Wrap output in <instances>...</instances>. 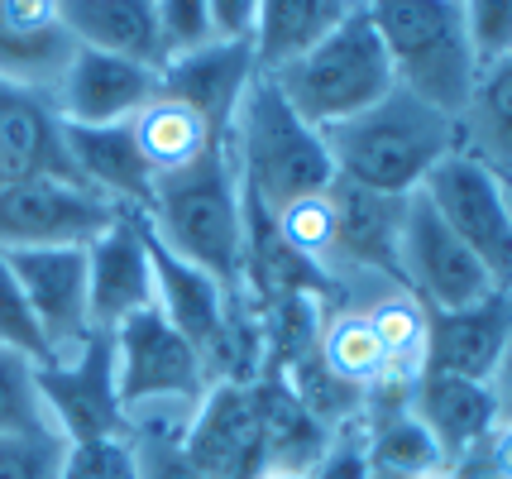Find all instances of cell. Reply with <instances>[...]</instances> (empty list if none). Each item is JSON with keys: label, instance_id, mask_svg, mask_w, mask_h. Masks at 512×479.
<instances>
[{"label": "cell", "instance_id": "cell-1", "mask_svg": "<svg viewBox=\"0 0 512 479\" xmlns=\"http://www.w3.org/2000/svg\"><path fill=\"white\" fill-rule=\"evenodd\" d=\"M144 226L168 254L197 264L230 293H245V197L230 159V139L201 154L192 168L154 178Z\"/></svg>", "mask_w": 512, "mask_h": 479}, {"label": "cell", "instance_id": "cell-2", "mask_svg": "<svg viewBox=\"0 0 512 479\" xmlns=\"http://www.w3.org/2000/svg\"><path fill=\"white\" fill-rule=\"evenodd\" d=\"M321 139L331 149L335 178L369 187L379 197H412L436 163L460 154V120L393 87L379 106L359 111Z\"/></svg>", "mask_w": 512, "mask_h": 479}, {"label": "cell", "instance_id": "cell-3", "mask_svg": "<svg viewBox=\"0 0 512 479\" xmlns=\"http://www.w3.org/2000/svg\"><path fill=\"white\" fill-rule=\"evenodd\" d=\"M115 388L125 412L130 441H178L187 436L201 398L211 388V374L187 336L173 331V321L158 307L134 312L111 331Z\"/></svg>", "mask_w": 512, "mask_h": 479}, {"label": "cell", "instance_id": "cell-4", "mask_svg": "<svg viewBox=\"0 0 512 479\" xmlns=\"http://www.w3.org/2000/svg\"><path fill=\"white\" fill-rule=\"evenodd\" d=\"M225 139H230V159H235L245 197H254L264 211L326 192L335 178L331 149H326L321 130H312L292 111L264 72L249 82Z\"/></svg>", "mask_w": 512, "mask_h": 479}, {"label": "cell", "instance_id": "cell-5", "mask_svg": "<svg viewBox=\"0 0 512 479\" xmlns=\"http://www.w3.org/2000/svg\"><path fill=\"white\" fill-rule=\"evenodd\" d=\"M268 82L321 135L345 125V120H355L359 111L379 106L383 96L398 87L393 63L383 53V39L374 20H369V10H364V0L350 5V15L335 24L331 34H321L302 58H292L288 68H278Z\"/></svg>", "mask_w": 512, "mask_h": 479}, {"label": "cell", "instance_id": "cell-6", "mask_svg": "<svg viewBox=\"0 0 512 479\" xmlns=\"http://www.w3.org/2000/svg\"><path fill=\"white\" fill-rule=\"evenodd\" d=\"M364 10L379 29L402 92L422 96L436 111L460 120L479 77L465 5L460 0H364Z\"/></svg>", "mask_w": 512, "mask_h": 479}, {"label": "cell", "instance_id": "cell-7", "mask_svg": "<svg viewBox=\"0 0 512 479\" xmlns=\"http://www.w3.org/2000/svg\"><path fill=\"white\" fill-rule=\"evenodd\" d=\"M417 192L446 221L450 235L479 259L493 288L512 293V206L503 178L469 154H450L446 163L431 168V178Z\"/></svg>", "mask_w": 512, "mask_h": 479}, {"label": "cell", "instance_id": "cell-8", "mask_svg": "<svg viewBox=\"0 0 512 479\" xmlns=\"http://www.w3.org/2000/svg\"><path fill=\"white\" fill-rule=\"evenodd\" d=\"M115 216L120 211L77 178L39 173L0 187V250H87Z\"/></svg>", "mask_w": 512, "mask_h": 479}, {"label": "cell", "instance_id": "cell-9", "mask_svg": "<svg viewBox=\"0 0 512 479\" xmlns=\"http://www.w3.org/2000/svg\"><path fill=\"white\" fill-rule=\"evenodd\" d=\"M398 283L417 293L431 312H460L493 297V278L479 269V259L446 230L422 192L402 202L398 221Z\"/></svg>", "mask_w": 512, "mask_h": 479}, {"label": "cell", "instance_id": "cell-10", "mask_svg": "<svg viewBox=\"0 0 512 479\" xmlns=\"http://www.w3.org/2000/svg\"><path fill=\"white\" fill-rule=\"evenodd\" d=\"M20 278L24 302L48 341V360H67L96 336L87 307V250H0Z\"/></svg>", "mask_w": 512, "mask_h": 479}, {"label": "cell", "instance_id": "cell-11", "mask_svg": "<svg viewBox=\"0 0 512 479\" xmlns=\"http://www.w3.org/2000/svg\"><path fill=\"white\" fill-rule=\"evenodd\" d=\"M39 393H44V408L63 441H91V436L125 432L111 336H101V331L77 355L39 365Z\"/></svg>", "mask_w": 512, "mask_h": 479}, {"label": "cell", "instance_id": "cell-12", "mask_svg": "<svg viewBox=\"0 0 512 479\" xmlns=\"http://www.w3.org/2000/svg\"><path fill=\"white\" fill-rule=\"evenodd\" d=\"M87 307L91 331H101V336H111L134 312L154 307V259H149L144 216L120 211L87 245Z\"/></svg>", "mask_w": 512, "mask_h": 479}, {"label": "cell", "instance_id": "cell-13", "mask_svg": "<svg viewBox=\"0 0 512 479\" xmlns=\"http://www.w3.org/2000/svg\"><path fill=\"white\" fill-rule=\"evenodd\" d=\"M158 96V68L130 63L96 48H72L53 87V111L63 125H125Z\"/></svg>", "mask_w": 512, "mask_h": 479}, {"label": "cell", "instance_id": "cell-14", "mask_svg": "<svg viewBox=\"0 0 512 479\" xmlns=\"http://www.w3.org/2000/svg\"><path fill=\"white\" fill-rule=\"evenodd\" d=\"M182 456L206 479H254L264 470V432H259L254 379L206 388L197 417L182 436Z\"/></svg>", "mask_w": 512, "mask_h": 479}, {"label": "cell", "instance_id": "cell-15", "mask_svg": "<svg viewBox=\"0 0 512 479\" xmlns=\"http://www.w3.org/2000/svg\"><path fill=\"white\" fill-rule=\"evenodd\" d=\"M412 417L426 427V436L436 441V451L446 465H465L484 451V441L498 432V408H493L489 384L479 379H460V374H441L426 369L422 379L412 384L407 398Z\"/></svg>", "mask_w": 512, "mask_h": 479}, {"label": "cell", "instance_id": "cell-16", "mask_svg": "<svg viewBox=\"0 0 512 479\" xmlns=\"http://www.w3.org/2000/svg\"><path fill=\"white\" fill-rule=\"evenodd\" d=\"M254 77H259V68H254L249 39H211V44L192 48V53L168 58V63L158 68V92L197 106L225 135Z\"/></svg>", "mask_w": 512, "mask_h": 479}, {"label": "cell", "instance_id": "cell-17", "mask_svg": "<svg viewBox=\"0 0 512 479\" xmlns=\"http://www.w3.org/2000/svg\"><path fill=\"white\" fill-rule=\"evenodd\" d=\"M63 149L72 163V178L106 197L115 211L144 216L154 202V173L139 159V144L125 125H63Z\"/></svg>", "mask_w": 512, "mask_h": 479}, {"label": "cell", "instance_id": "cell-18", "mask_svg": "<svg viewBox=\"0 0 512 479\" xmlns=\"http://www.w3.org/2000/svg\"><path fill=\"white\" fill-rule=\"evenodd\" d=\"M39 173L72 178L53 96L0 82V187L39 178Z\"/></svg>", "mask_w": 512, "mask_h": 479}, {"label": "cell", "instance_id": "cell-19", "mask_svg": "<svg viewBox=\"0 0 512 479\" xmlns=\"http://www.w3.org/2000/svg\"><path fill=\"white\" fill-rule=\"evenodd\" d=\"M508 341H512V293H493L484 302H474V307H460V312H431L426 369L489 384V374Z\"/></svg>", "mask_w": 512, "mask_h": 479}, {"label": "cell", "instance_id": "cell-20", "mask_svg": "<svg viewBox=\"0 0 512 479\" xmlns=\"http://www.w3.org/2000/svg\"><path fill=\"white\" fill-rule=\"evenodd\" d=\"M359 307L374 336L383 345V388H374L369 398H407L412 384L426 374V350H431V307L417 293H407L402 283H388L379 293L350 302Z\"/></svg>", "mask_w": 512, "mask_h": 479}, {"label": "cell", "instance_id": "cell-21", "mask_svg": "<svg viewBox=\"0 0 512 479\" xmlns=\"http://www.w3.org/2000/svg\"><path fill=\"white\" fill-rule=\"evenodd\" d=\"M63 29L77 48L163 68L154 0H63Z\"/></svg>", "mask_w": 512, "mask_h": 479}, {"label": "cell", "instance_id": "cell-22", "mask_svg": "<svg viewBox=\"0 0 512 479\" xmlns=\"http://www.w3.org/2000/svg\"><path fill=\"white\" fill-rule=\"evenodd\" d=\"M130 135H134V144H139V159L149 163L154 178H168V173L192 168L201 154H211L225 139L197 106H187V101L163 96V92L130 120Z\"/></svg>", "mask_w": 512, "mask_h": 479}, {"label": "cell", "instance_id": "cell-23", "mask_svg": "<svg viewBox=\"0 0 512 479\" xmlns=\"http://www.w3.org/2000/svg\"><path fill=\"white\" fill-rule=\"evenodd\" d=\"M350 5H359V0H259L254 29H249L254 68L264 77L288 68L292 58H302L321 34H331L350 15Z\"/></svg>", "mask_w": 512, "mask_h": 479}, {"label": "cell", "instance_id": "cell-24", "mask_svg": "<svg viewBox=\"0 0 512 479\" xmlns=\"http://www.w3.org/2000/svg\"><path fill=\"white\" fill-rule=\"evenodd\" d=\"M254 403H259V432H264V465L312 470L321 451L331 446V427L302 408V398L273 369L254 379Z\"/></svg>", "mask_w": 512, "mask_h": 479}, {"label": "cell", "instance_id": "cell-25", "mask_svg": "<svg viewBox=\"0 0 512 479\" xmlns=\"http://www.w3.org/2000/svg\"><path fill=\"white\" fill-rule=\"evenodd\" d=\"M460 154L512 178V53L484 63L474 77L469 106L460 111Z\"/></svg>", "mask_w": 512, "mask_h": 479}, {"label": "cell", "instance_id": "cell-26", "mask_svg": "<svg viewBox=\"0 0 512 479\" xmlns=\"http://www.w3.org/2000/svg\"><path fill=\"white\" fill-rule=\"evenodd\" d=\"M316 360L326 365V374H335L340 384L374 393L383 388V345L374 336L369 317L350 307V302H326L321 321H316Z\"/></svg>", "mask_w": 512, "mask_h": 479}, {"label": "cell", "instance_id": "cell-27", "mask_svg": "<svg viewBox=\"0 0 512 479\" xmlns=\"http://www.w3.org/2000/svg\"><path fill=\"white\" fill-rule=\"evenodd\" d=\"M273 221V235L283 240V250L307 264L326 288L335 293V283L345 274V250H340V216H335L331 187L326 192H312V197H297V202L268 211Z\"/></svg>", "mask_w": 512, "mask_h": 479}, {"label": "cell", "instance_id": "cell-28", "mask_svg": "<svg viewBox=\"0 0 512 479\" xmlns=\"http://www.w3.org/2000/svg\"><path fill=\"white\" fill-rule=\"evenodd\" d=\"M0 436H58L39 393V365L0 345Z\"/></svg>", "mask_w": 512, "mask_h": 479}, {"label": "cell", "instance_id": "cell-29", "mask_svg": "<svg viewBox=\"0 0 512 479\" xmlns=\"http://www.w3.org/2000/svg\"><path fill=\"white\" fill-rule=\"evenodd\" d=\"M58 479H139V446L125 432L67 441Z\"/></svg>", "mask_w": 512, "mask_h": 479}, {"label": "cell", "instance_id": "cell-30", "mask_svg": "<svg viewBox=\"0 0 512 479\" xmlns=\"http://www.w3.org/2000/svg\"><path fill=\"white\" fill-rule=\"evenodd\" d=\"M0 345L29 355L34 365H48V341L39 331V321H34V312H29V302H24V288L5 254H0Z\"/></svg>", "mask_w": 512, "mask_h": 479}, {"label": "cell", "instance_id": "cell-31", "mask_svg": "<svg viewBox=\"0 0 512 479\" xmlns=\"http://www.w3.org/2000/svg\"><path fill=\"white\" fill-rule=\"evenodd\" d=\"M154 15H158V39H163V63L216 39L211 0H154Z\"/></svg>", "mask_w": 512, "mask_h": 479}, {"label": "cell", "instance_id": "cell-32", "mask_svg": "<svg viewBox=\"0 0 512 479\" xmlns=\"http://www.w3.org/2000/svg\"><path fill=\"white\" fill-rule=\"evenodd\" d=\"M63 436H0V479H58Z\"/></svg>", "mask_w": 512, "mask_h": 479}, {"label": "cell", "instance_id": "cell-33", "mask_svg": "<svg viewBox=\"0 0 512 479\" xmlns=\"http://www.w3.org/2000/svg\"><path fill=\"white\" fill-rule=\"evenodd\" d=\"M465 5V24L474 53H479V68L512 53V0H460Z\"/></svg>", "mask_w": 512, "mask_h": 479}, {"label": "cell", "instance_id": "cell-34", "mask_svg": "<svg viewBox=\"0 0 512 479\" xmlns=\"http://www.w3.org/2000/svg\"><path fill=\"white\" fill-rule=\"evenodd\" d=\"M312 479H374L369 441H364V422L340 427V432L331 436V446H326L321 460L312 465Z\"/></svg>", "mask_w": 512, "mask_h": 479}, {"label": "cell", "instance_id": "cell-35", "mask_svg": "<svg viewBox=\"0 0 512 479\" xmlns=\"http://www.w3.org/2000/svg\"><path fill=\"white\" fill-rule=\"evenodd\" d=\"M5 34H53L63 29V0H0Z\"/></svg>", "mask_w": 512, "mask_h": 479}, {"label": "cell", "instance_id": "cell-36", "mask_svg": "<svg viewBox=\"0 0 512 479\" xmlns=\"http://www.w3.org/2000/svg\"><path fill=\"white\" fill-rule=\"evenodd\" d=\"M139 446V479H206L182 456L178 441H134Z\"/></svg>", "mask_w": 512, "mask_h": 479}, {"label": "cell", "instance_id": "cell-37", "mask_svg": "<svg viewBox=\"0 0 512 479\" xmlns=\"http://www.w3.org/2000/svg\"><path fill=\"white\" fill-rule=\"evenodd\" d=\"M460 475L465 479H512V422L498 427V432L484 441L479 456L460 465Z\"/></svg>", "mask_w": 512, "mask_h": 479}, {"label": "cell", "instance_id": "cell-38", "mask_svg": "<svg viewBox=\"0 0 512 479\" xmlns=\"http://www.w3.org/2000/svg\"><path fill=\"white\" fill-rule=\"evenodd\" d=\"M254 10H259V0H211L216 39H249V29H254Z\"/></svg>", "mask_w": 512, "mask_h": 479}, {"label": "cell", "instance_id": "cell-39", "mask_svg": "<svg viewBox=\"0 0 512 479\" xmlns=\"http://www.w3.org/2000/svg\"><path fill=\"white\" fill-rule=\"evenodd\" d=\"M489 393H493V408H498V427H508L512 422V341L503 345V355H498V365L489 374Z\"/></svg>", "mask_w": 512, "mask_h": 479}, {"label": "cell", "instance_id": "cell-40", "mask_svg": "<svg viewBox=\"0 0 512 479\" xmlns=\"http://www.w3.org/2000/svg\"><path fill=\"white\" fill-rule=\"evenodd\" d=\"M254 479H312V470H283V465H264Z\"/></svg>", "mask_w": 512, "mask_h": 479}, {"label": "cell", "instance_id": "cell-41", "mask_svg": "<svg viewBox=\"0 0 512 479\" xmlns=\"http://www.w3.org/2000/svg\"><path fill=\"white\" fill-rule=\"evenodd\" d=\"M402 479H465L455 465H436V470H422V475H402Z\"/></svg>", "mask_w": 512, "mask_h": 479}, {"label": "cell", "instance_id": "cell-42", "mask_svg": "<svg viewBox=\"0 0 512 479\" xmlns=\"http://www.w3.org/2000/svg\"><path fill=\"white\" fill-rule=\"evenodd\" d=\"M503 187H508V206H512V178H503Z\"/></svg>", "mask_w": 512, "mask_h": 479}]
</instances>
